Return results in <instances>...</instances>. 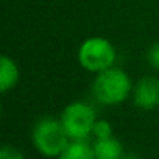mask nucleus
I'll return each instance as SVG.
<instances>
[{"instance_id":"obj_5","label":"nucleus","mask_w":159,"mask_h":159,"mask_svg":"<svg viewBox=\"0 0 159 159\" xmlns=\"http://www.w3.org/2000/svg\"><path fill=\"white\" fill-rule=\"evenodd\" d=\"M133 102L143 111L159 108V78L143 76L133 88Z\"/></svg>"},{"instance_id":"obj_10","label":"nucleus","mask_w":159,"mask_h":159,"mask_svg":"<svg viewBox=\"0 0 159 159\" xmlns=\"http://www.w3.org/2000/svg\"><path fill=\"white\" fill-rule=\"evenodd\" d=\"M0 159H25V157L17 148L11 145H5L0 150Z\"/></svg>"},{"instance_id":"obj_2","label":"nucleus","mask_w":159,"mask_h":159,"mask_svg":"<svg viewBox=\"0 0 159 159\" xmlns=\"http://www.w3.org/2000/svg\"><path fill=\"white\" fill-rule=\"evenodd\" d=\"M34 148L45 157H59V154L70 143V137L62 126L61 119L42 117L38 120L31 131Z\"/></svg>"},{"instance_id":"obj_8","label":"nucleus","mask_w":159,"mask_h":159,"mask_svg":"<svg viewBox=\"0 0 159 159\" xmlns=\"http://www.w3.org/2000/svg\"><path fill=\"white\" fill-rule=\"evenodd\" d=\"M58 159H97L94 153V147L86 140H70L66 150L59 154Z\"/></svg>"},{"instance_id":"obj_9","label":"nucleus","mask_w":159,"mask_h":159,"mask_svg":"<svg viewBox=\"0 0 159 159\" xmlns=\"http://www.w3.org/2000/svg\"><path fill=\"white\" fill-rule=\"evenodd\" d=\"M92 136L95 139H108V137H111L112 136V125L108 120L97 119V122L94 125V129H92Z\"/></svg>"},{"instance_id":"obj_12","label":"nucleus","mask_w":159,"mask_h":159,"mask_svg":"<svg viewBox=\"0 0 159 159\" xmlns=\"http://www.w3.org/2000/svg\"><path fill=\"white\" fill-rule=\"evenodd\" d=\"M122 159H139V157H137L136 153H126V151H125V154H123Z\"/></svg>"},{"instance_id":"obj_3","label":"nucleus","mask_w":159,"mask_h":159,"mask_svg":"<svg viewBox=\"0 0 159 159\" xmlns=\"http://www.w3.org/2000/svg\"><path fill=\"white\" fill-rule=\"evenodd\" d=\"M116 48L105 38H89L78 48V61L81 67L92 73H100L114 66Z\"/></svg>"},{"instance_id":"obj_1","label":"nucleus","mask_w":159,"mask_h":159,"mask_svg":"<svg viewBox=\"0 0 159 159\" xmlns=\"http://www.w3.org/2000/svg\"><path fill=\"white\" fill-rule=\"evenodd\" d=\"M133 83L126 72L117 67H109L97 73L92 83L94 98L105 106H116L123 103L133 92Z\"/></svg>"},{"instance_id":"obj_7","label":"nucleus","mask_w":159,"mask_h":159,"mask_svg":"<svg viewBox=\"0 0 159 159\" xmlns=\"http://www.w3.org/2000/svg\"><path fill=\"white\" fill-rule=\"evenodd\" d=\"M19 81V69L10 56L0 58V91L7 94Z\"/></svg>"},{"instance_id":"obj_4","label":"nucleus","mask_w":159,"mask_h":159,"mask_svg":"<svg viewBox=\"0 0 159 159\" xmlns=\"http://www.w3.org/2000/svg\"><path fill=\"white\" fill-rule=\"evenodd\" d=\"M61 122L70 140L88 139L92 134L97 122L95 109L84 102H73L67 105L61 114Z\"/></svg>"},{"instance_id":"obj_6","label":"nucleus","mask_w":159,"mask_h":159,"mask_svg":"<svg viewBox=\"0 0 159 159\" xmlns=\"http://www.w3.org/2000/svg\"><path fill=\"white\" fill-rule=\"evenodd\" d=\"M92 147L97 159H122L125 154L122 142L114 136L108 139H95Z\"/></svg>"},{"instance_id":"obj_11","label":"nucleus","mask_w":159,"mask_h":159,"mask_svg":"<svg viewBox=\"0 0 159 159\" xmlns=\"http://www.w3.org/2000/svg\"><path fill=\"white\" fill-rule=\"evenodd\" d=\"M147 59H148V64H150L151 67H154L156 70H159V42L153 44V45L148 48Z\"/></svg>"}]
</instances>
